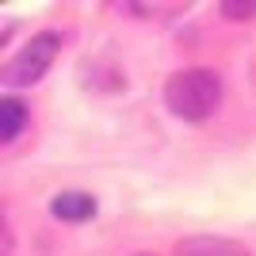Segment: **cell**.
I'll return each instance as SVG.
<instances>
[{
    "label": "cell",
    "instance_id": "obj_1",
    "mask_svg": "<svg viewBox=\"0 0 256 256\" xmlns=\"http://www.w3.org/2000/svg\"><path fill=\"white\" fill-rule=\"evenodd\" d=\"M164 104L184 122H203L222 104V80L214 69H180L164 80Z\"/></svg>",
    "mask_w": 256,
    "mask_h": 256
},
{
    "label": "cell",
    "instance_id": "obj_3",
    "mask_svg": "<svg viewBox=\"0 0 256 256\" xmlns=\"http://www.w3.org/2000/svg\"><path fill=\"white\" fill-rule=\"evenodd\" d=\"M50 214L62 218V222H88L96 214V199L88 192H62V195H54Z\"/></svg>",
    "mask_w": 256,
    "mask_h": 256
},
{
    "label": "cell",
    "instance_id": "obj_2",
    "mask_svg": "<svg viewBox=\"0 0 256 256\" xmlns=\"http://www.w3.org/2000/svg\"><path fill=\"white\" fill-rule=\"evenodd\" d=\"M58 46H62V38L54 31H42L34 34L31 42L23 46L16 58H12L8 65H4V73H0V80L12 88H27V84H38L46 76V69L54 65V58H58Z\"/></svg>",
    "mask_w": 256,
    "mask_h": 256
},
{
    "label": "cell",
    "instance_id": "obj_7",
    "mask_svg": "<svg viewBox=\"0 0 256 256\" xmlns=\"http://www.w3.org/2000/svg\"><path fill=\"white\" fill-rule=\"evenodd\" d=\"M0 256H16V237H12L8 214H4V203H0Z\"/></svg>",
    "mask_w": 256,
    "mask_h": 256
},
{
    "label": "cell",
    "instance_id": "obj_5",
    "mask_svg": "<svg viewBox=\"0 0 256 256\" xmlns=\"http://www.w3.org/2000/svg\"><path fill=\"white\" fill-rule=\"evenodd\" d=\"M23 126H27V107L16 96H4L0 100V146L12 142V138H20Z\"/></svg>",
    "mask_w": 256,
    "mask_h": 256
},
{
    "label": "cell",
    "instance_id": "obj_6",
    "mask_svg": "<svg viewBox=\"0 0 256 256\" xmlns=\"http://www.w3.org/2000/svg\"><path fill=\"white\" fill-rule=\"evenodd\" d=\"M218 8L230 23H248L256 20V0H218Z\"/></svg>",
    "mask_w": 256,
    "mask_h": 256
},
{
    "label": "cell",
    "instance_id": "obj_4",
    "mask_svg": "<svg viewBox=\"0 0 256 256\" xmlns=\"http://www.w3.org/2000/svg\"><path fill=\"white\" fill-rule=\"evenodd\" d=\"M176 256H248V248L230 237H188L176 245Z\"/></svg>",
    "mask_w": 256,
    "mask_h": 256
}]
</instances>
